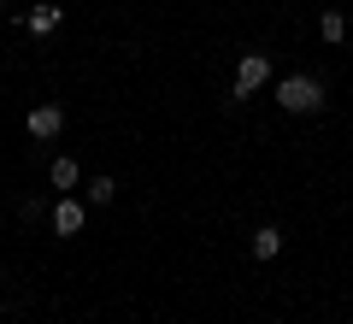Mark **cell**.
I'll list each match as a JSON object with an SVG mask.
<instances>
[{
    "label": "cell",
    "instance_id": "cell-1",
    "mask_svg": "<svg viewBox=\"0 0 353 324\" xmlns=\"http://www.w3.org/2000/svg\"><path fill=\"white\" fill-rule=\"evenodd\" d=\"M277 106L283 113H318V106H324V88H318L312 77H283L277 83Z\"/></svg>",
    "mask_w": 353,
    "mask_h": 324
},
{
    "label": "cell",
    "instance_id": "cell-2",
    "mask_svg": "<svg viewBox=\"0 0 353 324\" xmlns=\"http://www.w3.org/2000/svg\"><path fill=\"white\" fill-rule=\"evenodd\" d=\"M24 130L36 142H53L65 130V106H53V100H41V106H30V118H24Z\"/></svg>",
    "mask_w": 353,
    "mask_h": 324
},
{
    "label": "cell",
    "instance_id": "cell-3",
    "mask_svg": "<svg viewBox=\"0 0 353 324\" xmlns=\"http://www.w3.org/2000/svg\"><path fill=\"white\" fill-rule=\"evenodd\" d=\"M265 77H271V65H265V53H248V59L236 65V95H230V100H248L253 88H265Z\"/></svg>",
    "mask_w": 353,
    "mask_h": 324
},
{
    "label": "cell",
    "instance_id": "cell-4",
    "mask_svg": "<svg viewBox=\"0 0 353 324\" xmlns=\"http://www.w3.org/2000/svg\"><path fill=\"white\" fill-rule=\"evenodd\" d=\"M53 230H59V236H77V230H83V200L77 195H65L59 207H53Z\"/></svg>",
    "mask_w": 353,
    "mask_h": 324
},
{
    "label": "cell",
    "instance_id": "cell-5",
    "mask_svg": "<svg viewBox=\"0 0 353 324\" xmlns=\"http://www.w3.org/2000/svg\"><path fill=\"white\" fill-rule=\"evenodd\" d=\"M59 6H53V0H41V6H36V12H30L24 18V30H30V36H53V30H59Z\"/></svg>",
    "mask_w": 353,
    "mask_h": 324
},
{
    "label": "cell",
    "instance_id": "cell-6",
    "mask_svg": "<svg viewBox=\"0 0 353 324\" xmlns=\"http://www.w3.org/2000/svg\"><path fill=\"white\" fill-rule=\"evenodd\" d=\"M277 254H283V230H271V225L253 230V260H277Z\"/></svg>",
    "mask_w": 353,
    "mask_h": 324
},
{
    "label": "cell",
    "instance_id": "cell-7",
    "mask_svg": "<svg viewBox=\"0 0 353 324\" xmlns=\"http://www.w3.org/2000/svg\"><path fill=\"white\" fill-rule=\"evenodd\" d=\"M77 177H83V171H77V160H53L48 165V183L53 189H77Z\"/></svg>",
    "mask_w": 353,
    "mask_h": 324
},
{
    "label": "cell",
    "instance_id": "cell-8",
    "mask_svg": "<svg viewBox=\"0 0 353 324\" xmlns=\"http://www.w3.org/2000/svg\"><path fill=\"white\" fill-rule=\"evenodd\" d=\"M318 36H324V41H341V36H347V18H341V12H324V18H318Z\"/></svg>",
    "mask_w": 353,
    "mask_h": 324
},
{
    "label": "cell",
    "instance_id": "cell-9",
    "mask_svg": "<svg viewBox=\"0 0 353 324\" xmlns=\"http://www.w3.org/2000/svg\"><path fill=\"white\" fill-rule=\"evenodd\" d=\"M112 195H118V183H112V177H88V200H94V207H106Z\"/></svg>",
    "mask_w": 353,
    "mask_h": 324
},
{
    "label": "cell",
    "instance_id": "cell-10",
    "mask_svg": "<svg viewBox=\"0 0 353 324\" xmlns=\"http://www.w3.org/2000/svg\"><path fill=\"white\" fill-rule=\"evenodd\" d=\"M0 6H6V0H0Z\"/></svg>",
    "mask_w": 353,
    "mask_h": 324
}]
</instances>
